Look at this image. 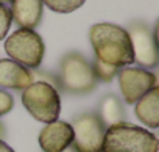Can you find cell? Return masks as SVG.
<instances>
[{"label": "cell", "mask_w": 159, "mask_h": 152, "mask_svg": "<svg viewBox=\"0 0 159 152\" xmlns=\"http://www.w3.org/2000/svg\"><path fill=\"white\" fill-rule=\"evenodd\" d=\"M5 52L13 61L28 69H39L45 55V44L36 30L17 28L7 38Z\"/></svg>", "instance_id": "cell-4"}, {"label": "cell", "mask_w": 159, "mask_h": 152, "mask_svg": "<svg viewBox=\"0 0 159 152\" xmlns=\"http://www.w3.org/2000/svg\"><path fill=\"white\" fill-rule=\"evenodd\" d=\"M10 11L19 28L34 30L42 21L44 3L42 0H11Z\"/></svg>", "instance_id": "cell-10"}, {"label": "cell", "mask_w": 159, "mask_h": 152, "mask_svg": "<svg viewBox=\"0 0 159 152\" xmlns=\"http://www.w3.org/2000/svg\"><path fill=\"white\" fill-rule=\"evenodd\" d=\"M56 79L61 90L75 96L92 93L98 83L91 63L80 52H67L61 58Z\"/></svg>", "instance_id": "cell-3"}, {"label": "cell", "mask_w": 159, "mask_h": 152, "mask_svg": "<svg viewBox=\"0 0 159 152\" xmlns=\"http://www.w3.org/2000/svg\"><path fill=\"white\" fill-rule=\"evenodd\" d=\"M38 140L42 152H62L72 144L73 130L69 122L56 119L42 127Z\"/></svg>", "instance_id": "cell-9"}, {"label": "cell", "mask_w": 159, "mask_h": 152, "mask_svg": "<svg viewBox=\"0 0 159 152\" xmlns=\"http://www.w3.org/2000/svg\"><path fill=\"white\" fill-rule=\"evenodd\" d=\"M13 107H14V97L8 91L0 90V116L10 113Z\"/></svg>", "instance_id": "cell-17"}, {"label": "cell", "mask_w": 159, "mask_h": 152, "mask_svg": "<svg viewBox=\"0 0 159 152\" xmlns=\"http://www.w3.org/2000/svg\"><path fill=\"white\" fill-rule=\"evenodd\" d=\"M62 152H76V150H75V147H73V146L70 144V146H69V147H66V149H64Z\"/></svg>", "instance_id": "cell-20"}, {"label": "cell", "mask_w": 159, "mask_h": 152, "mask_svg": "<svg viewBox=\"0 0 159 152\" xmlns=\"http://www.w3.org/2000/svg\"><path fill=\"white\" fill-rule=\"evenodd\" d=\"M117 79L122 97L128 105H134L151 88L157 86L156 74L143 67H134V66L120 67Z\"/></svg>", "instance_id": "cell-8"}, {"label": "cell", "mask_w": 159, "mask_h": 152, "mask_svg": "<svg viewBox=\"0 0 159 152\" xmlns=\"http://www.w3.org/2000/svg\"><path fill=\"white\" fill-rule=\"evenodd\" d=\"M5 136V127H3V124L0 122V140H2Z\"/></svg>", "instance_id": "cell-19"}, {"label": "cell", "mask_w": 159, "mask_h": 152, "mask_svg": "<svg viewBox=\"0 0 159 152\" xmlns=\"http://www.w3.org/2000/svg\"><path fill=\"white\" fill-rule=\"evenodd\" d=\"M136 118L150 129L159 127V86L151 88L142 96L134 107Z\"/></svg>", "instance_id": "cell-12"}, {"label": "cell", "mask_w": 159, "mask_h": 152, "mask_svg": "<svg viewBox=\"0 0 159 152\" xmlns=\"http://www.w3.org/2000/svg\"><path fill=\"white\" fill-rule=\"evenodd\" d=\"M25 110L39 122L56 121L61 113V97L56 88L45 82H33L22 93Z\"/></svg>", "instance_id": "cell-5"}, {"label": "cell", "mask_w": 159, "mask_h": 152, "mask_svg": "<svg viewBox=\"0 0 159 152\" xmlns=\"http://www.w3.org/2000/svg\"><path fill=\"white\" fill-rule=\"evenodd\" d=\"M100 116V119L103 121V124L106 127L114 125L117 122H125L126 113L125 108L120 102V99L114 94L105 96L102 104H100V113H97Z\"/></svg>", "instance_id": "cell-13"}, {"label": "cell", "mask_w": 159, "mask_h": 152, "mask_svg": "<svg viewBox=\"0 0 159 152\" xmlns=\"http://www.w3.org/2000/svg\"><path fill=\"white\" fill-rule=\"evenodd\" d=\"M89 41L95 58L106 64L125 67L134 63L129 35L120 25L109 22L94 24L89 30Z\"/></svg>", "instance_id": "cell-1"}, {"label": "cell", "mask_w": 159, "mask_h": 152, "mask_svg": "<svg viewBox=\"0 0 159 152\" xmlns=\"http://www.w3.org/2000/svg\"><path fill=\"white\" fill-rule=\"evenodd\" d=\"M0 3H3V5H7V3H11V0H0Z\"/></svg>", "instance_id": "cell-21"}, {"label": "cell", "mask_w": 159, "mask_h": 152, "mask_svg": "<svg viewBox=\"0 0 159 152\" xmlns=\"http://www.w3.org/2000/svg\"><path fill=\"white\" fill-rule=\"evenodd\" d=\"M0 152H14L10 144H7L3 140H0Z\"/></svg>", "instance_id": "cell-18"}, {"label": "cell", "mask_w": 159, "mask_h": 152, "mask_svg": "<svg viewBox=\"0 0 159 152\" xmlns=\"http://www.w3.org/2000/svg\"><path fill=\"white\" fill-rule=\"evenodd\" d=\"M11 24H13V17L10 8L3 3H0V41L7 38Z\"/></svg>", "instance_id": "cell-16"}, {"label": "cell", "mask_w": 159, "mask_h": 152, "mask_svg": "<svg viewBox=\"0 0 159 152\" xmlns=\"http://www.w3.org/2000/svg\"><path fill=\"white\" fill-rule=\"evenodd\" d=\"M157 136L143 127L117 122L106 127L103 152H157Z\"/></svg>", "instance_id": "cell-2"}, {"label": "cell", "mask_w": 159, "mask_h": 152, "mask_svg": "<svg viewBox=\"0 0 159 152\" xmlns=\"http://www.w3.org/2000/svg\"><path fill=\"white\" fill-rule=\"evenodd\" d=\"M91 66H92V71H94L95 79H97L98 82H105V83L112 82V80L117 77L119 69H120V67L106 64V63H103V61H100V60H97V58L91 63Z\"/></svg>", "instance_id": "cell-14"}, {"label": "cell", "mask_w": 159, "mask_h": 152, "mask_svg": "<svg viewBox=\"0 0 159 152\" xmlns=\"http://www.w3.org/2000/svg\"><path fill=\"white\" fill-rule=\"evenodd\" d=\"M86 0H42V3L55 11V13H61V14H67L72 11H76L78 8H81L84 5Z\"/></svg>", "instance_id": "cell-15"}, {"label": "cell", "mask_w": 159, "mask_h": 152, "mask_svg": "<svg viewBox=\"0 0 159 152\" xmlns=\"http://www.w3.org/2000/svg\"><path fill=\"white\" fill-rule=\"evenodd\" d=\"M133 47L134 63L143 69H154L159 61L157 55V39H156V27L150 28L147 22L134 21L126 28Z\"/></svg>", "instance_id": "cell-7"}, {"label": "cell", "mask_w": 159, "mask_h": 152, "mask_svg": "<svg viewBox=\"0 0 159 152\" xmlns=\"http://www.w3.org/2000/svg\"><path fill=\"white\" fill-rule=\"evenodd\" d=\"M31 83H33L31 69L13 61L11 58L0 60V86L2 88L24 91Z\"/></svg>", "instance_id": "cell-11"}, {"label": "cell", "mask_w": 159, "mask_h": 152, "mask_svg": "<svg viewBox=\"0 0 159 152\" xmlns=\"http://www.w3.org/2000/svg\"><path fill=\"white\" fill-rule=\"evenodd\" d=\"M73 141L72 146L76 152H103V140L106 125L97 113L84 111L72 121Z\"/></svg>", "instance_id": "cell-6"}]
</instances>
